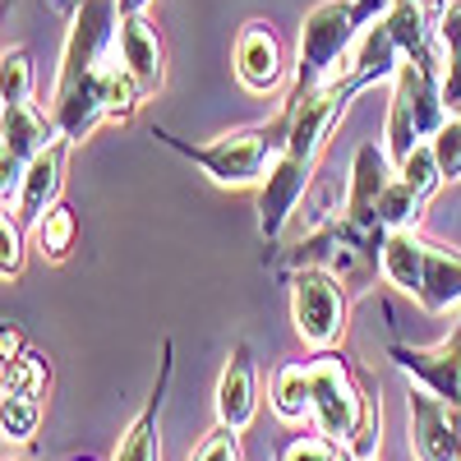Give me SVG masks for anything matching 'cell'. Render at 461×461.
Masks as SVG:
<instances>
[{
    "label": "cell",
    "instance_id": "cell-1",
    "mask_svg": "<svg viewBox=\"0 0 461 461\" xmlns=\"http://www.w3.org/2000/svg\"><path fill=\"white\" fill-rule=\"evenodd\" d=\"M304 369H310V397H314V425L346 443L356 452V461H374L378 456V402L369 397L360 369L346 360L341 351H314L310 360H304Z\"/></svg>",
    "mask_w": 461,
    "mask_h": 461
},
{
    "label": "cell",
    "instance_id": "cell-2",
    "mask_svg": "<svg viewBox=\"0 0 461 461\" xmlns=\"http://www.w3.org/2000/svg\"><path fill=\"white\" fill-rule=\"evenodd\" d=\"M378 267L425 314H443L452 304H461V249L420 236V226L388 230Z\"/></svg>",
    "mask_w": 461,
    "mask_h": 461
},
{
    "label": "cell",
    "instance_id": "cell-3",
    "mask_svg": "<svg viewBox=\"0 0 461 461\" xmlns=\"http://www.w3.org/2000/svg\"><path fill=\"white\" fill-rule=\"evenodd\" d=\"M360 32H365V19L356 10V0H323V5L304 14L300 47H295V79L286 88V102H300L319 93L323 84L346 79Z\"/></svg>",
    "mask_w": 461,
    "mask_h": 461
},
{
    "label": "cell",
    "instance_id": "cell-4",
    "mask_svg": "<svg viewBox=\"0 0 461 461\" xmlns=\"http://www.w3.org/2000/svg\"><path fill=\"white\" fill-rule=\"evenodd\" d=\"M286 125L291 115L286 106L263 125H245V130H230V134H217L212 143H185L167 130H152V139H162L167 148H176L180 158H189L194 167H203L217 185H254L267 176V167L277 162V152L286 143Z\"/></svg>",
    "mask_w": 461,
    "mask_h": 461
},
{
    "label": "cell",
    "instance_id": "cell-5",
    "mask_svg": "<svg viewBox=\"0 0 461 461\" xmlns=\"http://www.w3.org/2000/svg\"><path fill=\"white\" fill-rule=\"evenodd\" d=\"M393 102H388V162L402 167L406 152L415 143H429L438 134V125L447 121V106H443V88H438V47L406 56L402 69L393 74Z\"/></svg>",
    "mask_w": 461,
    "mask_h": 461
},
{
    "label": "cell",
    "instance_id": "cell-6",
    "mask_svg": "<svg viewBox=\"0 0 461 461\" xmlns=\"http://www.w3.org/2000/svg\"><path fill=\"white\" fill-rule=\"evenodd\" d=\"M291 282V319L295 332L304 337V346L328 351V346L346 332V282L332 267H295L286 277Z\"/></svg>",
    "mask_w": 461,
    "mask_h": 461
},
{
    "label": "cell",
    "instance_id": "cell-7",
    "mask_svg": "<svg viewBox=\"0 0 461 461\" xmlns=\"http://www.w3.org/2000/svg\"><path fill=\"white\" fill-rule=\"evenodd\" d=\"M56 134V121L37 111V102H5V111H0V199H5V208L14 203L32 158Z\"/></svg>",
    "mask_w": 461,
    "mask_h": 461
},
{
    "label": "cell",
    "instance_id": "cell-8",
    "mask_svg": "<svg viewBox=\"0 0 461 461\" xmlns=\"http://www.w3.org/2000/svg\"><path fill=\"white\" fill-rule=\"evenodd\" d=\"M47 388H51L47 356L23 351V356L5 360V443H14V447L32 443L37 425L47 415Z\"/></svg>",
    "mask_w": 461,
    "mask_h": 461
},
{
    "label": "cell",
    "instance_id": "cell-9",
    "mask_svg": "<svg viewBox=\"0 0 461 461\" xmlns=\"http://www.w3.org/2000/svg\"><path fill=\"white\" fill-rule=\"evenodd\" d=\"M406 420L415 461H461V406L429 393L425 383H411Z\"/></svg>",
    "mask_w": 461,
    "mask_h": 461
},
{
    "label": "cell",
    "instance_id": "cell-10",
    "mask_svg": "<svg viewBox=\"0 0 461 461\" xmlns=\"http://www.w3.org/2000/svg\"><path fill=\"white\" fill-rule=\"evenodd\" d=\"M388 360H393L411 383H425L429 393H438V397H447L452 406H461V304H456V328H452L438 346L388 341Z\"/></svg>",
    "mask_w": 461,
    "mask_h": 461
},
{
    "label": "cell",
    "instance_id": "cell-11",
    "mask_svg": "<svg viewBox=\"0 0 461 461\" xmlns=\"http://www.w3.org/2000/svg\"><path fill=\"white\" fill-rule=\"evenodd\" d=\"M393 176H397V167L388 162V148H378V143L356 148L351 185H346V221H351L360 236H369L374 245L388 240V230H383V221H378V194Z\"/></svg>",
    "mask_w": 461,
    "mask_h": 461
},
{
    "label": "cell",
    "instance_id": "cell-12",
    "mask_svg": "<svg viewBox=\"0 0 461 461\" xmlns=\"http://www.w3.org/2000/svg\"><path fill=\"white\" fill-rule=\"evenodd\" d=\"M65 158H69V139L56 134L42 152L32 158V167L23 171V185L5 212H14L23 226H37L56 203H60V185H65Z\"/></svg>",
    "mask_w": 461,
    "mask_h": 461
},
{
    "label": "cell",
    "instance_id": "cell-13",
    "mask_svg": "<svg viewBox=\"0 0 461 461\" xmlns=\"http://www.w3.org/2000/svg\"><path fill=\"white\" fill-rule=\"evenodd\" d=\"M236 79L245 84V93L254 97H267L277 93L282 79H286V56H282V42L273 23L263 19H249L236 37Z\"/></svg>",
    "mask_w": 461,
    "mask_h": 461
},
{
    "label": "cell",
    "instance_id": "cell-14",
    "mask_svg": "<svg viewBox=\"0 0 461 461\" xmlns=\"http://www.w3.org/2000/svg\"><path fill=\"white\" fill-rule=\"evenodd\" d=\"M115 51H121V65L139 79L143 97H158L167 84V47H162V28L148 14H130L121 19V37H115Z\"/></svg>",
    "mask_w": 461,
    "mask_h": 461
},
{
    "label": "cell",
    "instance_id": "cell-15",
    "mask_svg": "<svg viewBox=\"0 0 461 461\" xmlns=\"http://www.w3.org/2000/svg\"><path fill=\"white\" fill-rule=\"evenodd\" d=\"M258 415V383H254V356L249 346L236 341L230 356L221 365V378H217V425L245 434Z\"/></svg>",
    "mask_w": 461,
    "mask_h": 461
},
{
    "label": "cell",
    "instance_id": "cell-16",
    "mask_svg": "<svg viewBox=\"0 0 461 461\" xmlns=\"http://www.w3.org/2000/svg\"><path fill=\"white\" fill-rule=\"evenodd\" d=\"M176 341H162V369H158V388L148 393V406L130 420V429L115 443V456L111 461H162V438H158V425H162V402H167V388H171V369H176Z\"/></svg>",
    "mask_w": 461,
    "mask_h": 461
},
{
    "label": "cell",
    "instance_id": "cell-17",
    "mask_svg": "<svg viewBox=\"0 0 461 461\" xmlns=\"http://www.w3.org/2000/svg\"><path fill=\"white\" fill-rule=\"evenodd\" d=\"M438 88L447 115H461V0H447L438 14Z\"/></svg>",
    "mask_w": 461,
    "mask_h": 461
},
{
    "label": "cell",
    "instance_id": "cell-18",
    "mask_svg": "<svg viewBox=\"0 0 461 461\" xmlns=\"http://www.w3.org/2000/svg\"><path fill=\"white\" fill-rule=\"evenodd\" d=\"M267 402H273V415L282 420V425H304V420H314V397H310V369H304V360H291L273 374V393H267Z\"/></svg>",
    "mask_w": 461,
    "mask_h": 461
},
{
    "label": "cell",
    "instance_id": "cell-19",
    "mask_svg": "<svg viewBox=\"0 0 461 461\" xmlns=\"http://www.w3.org/2000/svg\"><path fill=\"white\" fill-rule=\"evenodd\" d=\"M32 236H37V254H42L47 263H65L69 249H74V236H79V217H74L69 203H56L42 221L32 226Z\"/></svg>",
    "mask_w": 461,
    "mask_h": 461
},
{
    "label": "cell",
    "instance_id": "cell-20",
    "mask_svg": "<svg viewBox=\"0 0 461 461\" xmlns=\"http://www.w3.org/2000/svg\"><path fill=\"white\" fill-rule=\"evenodd\" d=\"M425 203L429 199H420L402 176H393L388 185H383V194H378V221H383V230L420 226V208H425Z\"/></svg>",
    "mask_w": 461,
    "mask_h": 461
},
{
    "label": "cell",
    "instance_id": "cell-21",
    "mask_svg": "<svg viewBox=\"0 0 461 461\" xmlns=\"http://www.w3.org/2000/svg\"><path fill=\"white\" fill-rule=\"evenodd\" d=\"M277 461H356V452L319 429V434H295V438H286V443L277 447Z\"/></svg>",
    "mask_w": 461,
    "mask_h": 461
},
{
    "label": "cell",
    "instance_id": "cell-22",
    "mask_svg": "<svg viewBox=\"0 0 461 461\" xmlns=\"http://www.w3.org/2000/svg\"><path fill=\"white\" fill-rule=\"evenodd\" d=\"M397 176L415 189L420 199H434V189L443 185V171H438V158H434V143H415L406 152V162L397 167Z\"/></svg>",
    "mask_w": 461,
    "mask_h": 461
},
{
    "label": "cell",
    "instance_id": "cell-23",
    "mask_svg": "<svg viewBox=\"0 0 461 461\" xmlns=\"http://www.w3.org/2000/svg\"><path fill=\"white\" fill-rule=\"evenodd\" d=\"M0 97L5 102H32V56L23 47H10L0 60Z\"/></svg>",
    "mask_w": 461,
    "mask_h": 461
},
{
    "label": "cell",
    "instance_id": "cell-24",
    "mask_svg": "<svg viewBox=\"0 0 461 461\" xmlns=\"http://www.w3.org/2000/svg\"><path fill=\"white\" fill-rule=\"evenodd\" d=\"M429 143H434V158H438L443 180H461V115H447Z\"/></svg>",
    "mask_w": 461,
    "mask_h": 461
},
{
    "label": "cell",
    "instance_id": "cell-25",
    "mask_svg": "<svg viewBox=\"0 0 461 461\" xmlns=\"http://www.w3.org/2000/svg\"><path fill=\"white\" fill-rule=\"evenodd\" d=\"M189 461H245L240 434H236V429H226V425L208 429V434L199 438V447L189 452Z\"/></svg>",
    "mask_w": 461,
    "mask_h": 461
},
{
    "label": "cell",
    "instance_id": "cell-26",
    "mask_svg": "<svg viewBox=\"0 0 461 461\" xmlns=\"http://www.w3.org/2000/svg\"><path fill=\"white\" fill-rule=\"evenodd\" d=\"M23 221L14 217V212H5V217H0V245H5V249H0V277H19L23 273Z\"/></svg>",
    "mask_w": 461,
    "mask_h": 461
},
{
    "label": "cell",
    "instance_id": "cell-27",
    "mask_svg": "<svg viewBox=\"0 0 461 461\" xmlns=\"http://www.w3.org/2000/svg\"><path fill=\"white\" fill-rule=\"evenodd\" d=\"M388 5H393V0H356V10H360L365 28H369L374 19H383V14H388Z\"/></svg>",
    "mask_w": 461,
    "mask_h": 461
},
{
    "label": "cell",
    "instance_id": "cell-28",
    "mask_svg": "<svg viewBox=\"0 0 461 461\" xmlns=\"http://www.w3.org/2000/svg\"><path fill=\"white\" fill-rule=\"evenodd\" d=\"M14 356H23V337H19V328H5V360H14Z\"/></svg>",
    "mask_w": 461,
    "mask_h": 461
},
{
    "label": "cell",
    "instance_id": "cell-29",
    "mask_svg": "<svg viewBox=\"0 0 461 461\" xmlns=\"http://www.w3.org/2000/svg\"><path fill=\"white\" fill-rule=\"evenodd\" d=\"M148 5L152 0H121V14L130 19V14H148Z\"/></svg>",
    "mask_w": 461,
    "mask_h": 461
},
{
    "label": "cell",
    "instance_id": "cell-30",
    "mask_svg": "<svg viewBox=\"0 0 461 461\" xmlns=\"http://www.w3.org/2000/svg\"><path fill=\"white\" fill-rule=\"evenodd\" d=\"M60 5H69V10H79V0H60Z\"/></svg>",
    "mask_w": 461,
    "mask_h": 461
},
{
    "label": "cell",
    "instance_id": "cell-31",
    "mask_svg": "<svg viewBox=\"0 0 461 461\" xmlns=\"http://www.w3.org/2000/svg\"><path fill=\"white\" fill-rule=\"evenodd\" d=\"M74 461H93V456H74Z\"/></svg>",
    "mask_w": 461,
    "mask_h": 461
},
{
    "label": "cell",
    "instance_id": "cell-32",
    "mask_svg": "<svg viewBox=\"0 0 461 461\" xmlns=\"http://www.w3.org/2000/svg\"><path fill=\"white\" fill-rule=\"evenodd\" d=\"M10 461H19V456H10Z\"/></svg>",
    "mask_w": 461,
    "mask_h": 461
}]
</instances>
